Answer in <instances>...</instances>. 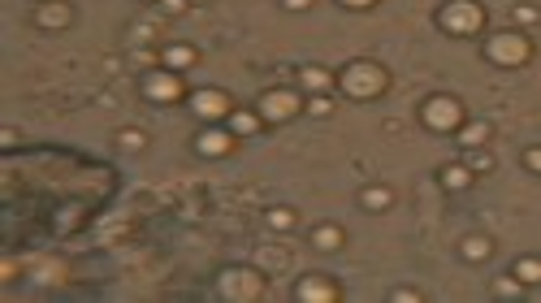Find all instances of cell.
<instances>
[{"label":"cell","instance_id":"cell-1","mask_svg":"<svg viewBox=\"0 0 541 303\" xmlns=\"http://www.w3.org/2000/svg\"><path fill=\"white\" fill-rule=\"evenodd\" d=\"M381 87H386V74L377 66H368V61H359V66H351L342 74V91L347 95H377Z\"/></svg>","mask_w":541,"mask_h":303},{"label":"cell","instance_id":"cell-2","mask_svg":"<svg viewBox=\"0 0 541 303\" xmlns=\"http://www.w3.org/2000/svg\"><path fill=\"white\" fill-rule=\"evenodd\" d=\"M442 26H446L450 35H472V30L481 26V9L472 5V0H455V5L442 9Z\"/></svg>","mask_w":541,"mask_h":303},{"label":"cell","instance_id":"cell-3","mask_svg":"<svg viewBox=\"0 0 541 303\" xmlns=\"http://www.w3.org/2000/svg\"><path fill=\"white\" fill-rule=\"evenodd\" d=\"M485 52H489V61H498V66H520V61H529V39L524 35H494Z\"/></svg>","mask_w":541,"mask_h":303},{"label":"cell","instance_id":"cell-4","mask_svg":"<svg viewBox=\"0 0 541 303\" xmlns=\"http://www.w3.org/2000/svg\"><path fill=\"white\" fill-rule=\"evenodd\" d=\"M260 113H265L269 121H286L299 113V95L294 91H269L265 100H260Z\"/></svg>","mask_w":541,"mask_h":303},{"label":"cell","instance_id":"cell-5","mask_svg":"<svg viewBox=\"0 0 541 303\" xmlns=\"http://www.w3.org/2000/svg\"><path fill=\"white\" fill-rule=\"evenodd\" d=\"M424 121H429L433 130H450V126H459V104L446 100V95H437V100L424 104Z\"/></svg>","mask_w":541,"mask_h":303},{"label":"cell","instance_id":"cell-6","mask_svg":"<svg viewBox=\"0 0 541 303\" xmlns=\"http://www.w3.org/2000/svg\"><path fill=\"white\" fill-rule=\"evenodd\" d=\"M191 108H195L200 117H225V113H229V100H225L221 91H195Z\"/></svg>","mask_w":541,"mask_h":303},{"label":"cell","instance_id":"cell-7","mask_svg":"<svg viewBox=\"0 0 541 303\" xmlns=\"http://www.w3.org/2000/svg\"><path fill=\"white\" fill-rule=\"evenodd\" d=\"M178 91H182L178 74H152L147 78V95H152V100H178Z\"/></svg>","mask_w":541,"mask_h":303},{"label":"cell","instance_id":"cell-8","mask_svg":"<svg viewBox=\"0 0 541 303\" xmlns=\"http://www.w3.org/2000/svg\"><path fill=\"white\" fill-rule=\"evenodd\" d=\"M338 291H334V286L330 282H321V277H307L303 286H299V299H307V303H330Z\"/></svg>","mask_w":541,"mask_h":303},{"label":"cell","instance_id":"cell-9","mask_svg":"<svg viewBox=\"0 0 541 303\" xmlns=\"http://www.w3.org/2000/svg\"><path fill=\"white\" fill-rule=\"evenodd\" d=\"M229 143H234V139H229L225 130H204V135H200V152H204V156H225Z\"/></svg>","mask_w":541,"mask_h":303},{"label":"cell","instance_id":"cell-10","mask_svg":"<svg viewBox=\"0 0 541 303\" xmlns=\"http://www.w3.org/2000/svg\"><path fill=\"white\" fill-rule=\"evenodd\" d=\"M225 291L229 295H260V282L251 273H229L225 277Z\"/></svg>","mask_w":541,"mask_h":303},{"label":"cell","instance_id":"cell-11","mask_svg":"<svg viewBox=\"0 0 541 303\" xmlns=\"http://www.w3.org/2000/svg\"><path fill=\"white\" fill-rule=\"evenodd\" d=\"M489 139V130H485V121H472L464 135H459V143H468V148H481V143Z\"/></svg>","mask_w":541,"mask_h":303},{"label":"cell","instance_id":"cell-12","mask_svg":"<svg viewBox=\"0 0 541 303\" xmlns=\"http://www.w3.org/2000/svg\"><path fill=\"white\" fill-rule=\"evenodd\" d=\"M468 178H472V173H468L464 165H450V169H442V182H446L450 190H459V186H468Z\"/></svg>","mask_w":541,"mask_h":303},{"label":"cell","instance_id":"cell-13","mask_svg":"<svg viewBox=\"0 0 541 303\" xmlns=\"http://www.w3.org/2000/svg\"><path fill=\"white\" fill-rule=\"evenodd\" d=\"M338 243H342V234H338L334 226H321V230H316V247H321V251H334Z\"/></svg>","mask_w":541,"mask_h":303},{"label":"cell","instance_id":"cell-14","mask_svg":"<svg viewBox=\"0 0 541 303\" xmlns=\"http://www.w3.org/2000/svg\"><path fill=\"white\" fill-rule=\"evenodd\" d=\"M515 277L520 282H541V260H520L515 264Z\"/></svg>","mask_w":541,"mask_h":303},{"label":"cell","instance_id":"cell-15","mask_svg":"<svg viewBox=\"0 0 541 303\" xmlns=\"http://www.w3.org/2000/svg\"><path fill=\"white\" fill-rule=\"evenodd\" d=\"M165 61H169L173 70H182V66H191V61H195V52H191V48H182V43H178V48H169V52H165Z\"/></svg>","mask_w":541,"mask_h":303},{"label":"cell","instance_id":"cell-16","mask_svg":"<svg viewBox=\"0 0 541 303\" xmlns=\"http://www.w3.org/2000/svg\"><path fill=\"white\" fill-rule=\"evenodd\" d=\"M303 87L325 91V87H330V74H325V70H303Z\"/></svg>","mask_w":541,"mask_h":303},{"label":"cell","instance_id":"cell-17","mask_svg":"<svg viewBox=\"0 0 541 303\" xmlns=\"http://www.w3.org/2000/svg\"><path fill=\"white\" fill-rule=\"evenodd\" d=\"M260 126V117L256 113H234V135H251Z\"/></svg>","mask_w":541,"mask_h":303},{"label":"cell","instance_id":"cell-18","mask_svg":"<svg viewBox=\"0 0 541 303\" xmlns=\"http://www.w3.org/2000/svg\"><path fill=\"white\" fill-rule=\"evenodd\" d=\"M464 256H468V260L489 256V243H485V238H468V243H464Z\"/></svg>","mask_w":541,"mask_h":303},{"label":"cell","instance_id":"cell-19","mask_svg":"<svg viewBox=\"0 0 541 303\" xmlns=\"http://www.w3.org/2000/svg\"><path fill=\"white\" fill-rule=\"evenodd\" d=\"M364 204H368V208L377 213V208H386V204H390V190H381V186H372L368 190V195H364Z\"/></svg>","mask_w":541,"mask_h":303},{"label":"cell","instance_id":"cell-20","mask_svg":"<svg viewBox=\"0 0 541 303\" xmlns=\"http://www.w3.org/2000/svg\"><path fill=\"white\" fill-rule=\"evenodd\" d=\"M290 221H294V217H290V213H282V208H273V213H269V226H277V230H286Z\"/></svg>","mask_w":541,"mask_h":303},{"label":"cell","instance_id":"cell-21","mask_svg":"<svg viewBox=\"0 0 541 303\" xmlns=\"http://www.w3.org/2000/svg\"><path fill=\"white\" fill-rule=\"evenodd\" d=\"M122 143H126V148H139V143H143V135H135V130H126V135H122Z\"/></svg>","mask_w":541,"mask_h":303},{"label":"cell","instance_id":"cell-22","mask_svg":"<svg viewBox=\"0 0 541 303\" xmlns=\"http://www.w3.org/2000/svg\"><path fill=\"white\" fill-rule=\"evenodd\" d=\"M529 169H537V173H541V148H533V152H529Z\"/></svg>","mask_w":541,"mask_h":303},{"label":"cell","instance_id":"cell-23","mask_svg":"<svg viewBox=\"0 0 541 303\" xmlns=\"http://www.w3.org/2000/svg\"><path fill=\"white\" fill-rule=\"evenodd\" d=\"M342 5H351V9H368L372 0H342Z\"/></svg>","mask_w":541,"mask_h":303},{"label":"cell","instance_id":"cell-24","mask_svg":"<svg viewBox=\"0 0 541 303\" xmlns=\"http://www.w3.org/2000/svg\"><path fill=\"white\" fill-rule=\"evenodd\" d=\"M286 5H290V9H307V5H312V0H286Z\"/></svg>","mask_w":541,"mask_h":303}]
</instances>
